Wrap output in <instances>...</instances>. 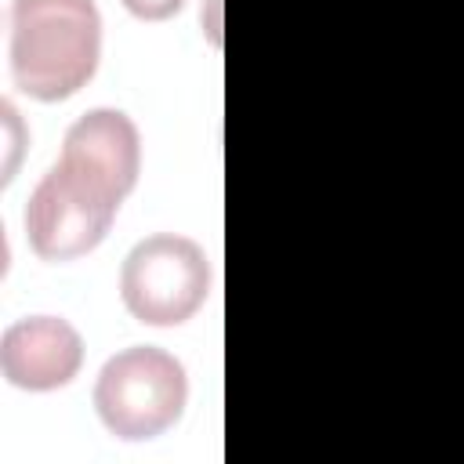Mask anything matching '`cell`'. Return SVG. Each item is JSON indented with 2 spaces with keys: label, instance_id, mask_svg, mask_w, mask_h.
Returning <instances> with one entry per match:
<instances>
[{
  "label": "cell",
  "instance_id": "obj_1",
  "mask_svg": "<svg viewBox=\"0 0 464 464\" xmlns=\"http://www.w3.org/2000/svg\"><path fill=\"white\" fill-rule=\"evenodd\" d=\"M141 167V138L127 112L91 109L69 130L62 160L40 178L25 207L29 246L47 261L91 254Z\"/></svg>",
  "mask_w": 464,
  "mask_h": 464
},
{
  "label": "cell",
  "instance_id": "obj_2",
  "mask_svg": "<svg viewBox=\"0 0 464 464\" xmlns=\"http://www.w3.org/2000/svg\"><path fill=\"white\" fill-rule=\"evenodd\" d=\"M102 58V14L94 0H14L11 76L36 102L76 94Z\"/></svg>",
  "mask_w": 464,
  "mask_h": 464
},
{
  "label": "cell",
  "instance_id": "obj_3",
  "mask_svg": "<svg viewBox=\"0 0 464 464\" xmlns=\"http://www.w3.org/2000/svg\"><path fill=\"white\" fill-rule=\"evenodd\" d=\"M185 399V366L156 344H130L116 352L94 381V410L102 424L127 442L167 431L181 417Z\"/></svg>",
  "mask_w": 464,
  "mask_h": 464
},
{
  "label": "cell",
  "instance_id": "obj_4",
  "mask_svg": "<svg viewBox=\"0 0 464 464\" xmlns=\"http://www.w3.org/2000/svg\"><path fill=\"white\" fill-rule=\"evenodd\" d=\"M210 290V265L196 239L160 232L141 243L123 261L120 294L127 312L149 326L185 323Z\"/></svg>",
  "mask_w": 464,
  "mask_h": 464
},
{
  "label": "cell",
  "instance_id": "obj_5",
  "mask_svg": "<svg viewBox=\"0 0 464 464\" xmlns=\"http://www.w3.org/2000/svg\"><path fill=\"white\" fill-rule=\"evenodd\" d=\"M83 341L58 315H29L4 330L0 337V370L14 388L51 392L69 384L80 373Z\"/></svg>",
  "mask_w": 464,
  "mask_h": 464
},
{
  "label": "cell",
  "instance_id": "obj_6",
  "mask_svg": "<svg viewBox=\"0 0 464 464\" xmlns=\"http://www.w3.org/2000/svg\"><path fill=\"white\" fill-rule=\"evenodd\" d=\"M185 0H123V7L141 22H163L181 11Z\"/></svg>",
  "mask_w": 464,
  "mask_h": 464
}]
</instances>
